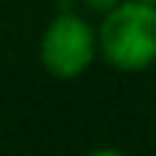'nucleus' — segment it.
I'll list each match as a JSON object with an SVG mask.
<instances>
[{"label": "nucleus", "instance_id": "nucleus-3", "mask_svg": "<svg viewBox=\"0 0 156 156\" xmlns=\"http://www.w3.org/2000/svg\"><path fill=\"white\" fill-rule=\"evenodd\" d=\"M81 3L87 6L90 12H101V15H104V12H110L113 6H119L122 0H81Z\"/></svg>", "mask_w": 156, "mask_h": 156}, {"label": "nucleus", "instance_id": "nucleus-2", "mask_svg": "<svg viewBox=\"0 0 156 156\" xmlns=\"http://www.w3.org/2000/svg\"><path fill=\"white\" fill-rule=\"evenodd\" d=\"M98 52V32L75 12H61L46 23L38 44L41 67L55 78H78L90 69Z\"/></svg>", "mask_w": 156, "mask_h": 156}, {"label": "nucleus", "instance_id": "nucleus-1", "mask_svg": "<svg viewBox=\"0 0 156 156\" xmlns=\"http://www.w3.org/2000/svg\"><path fill=\"white\" fill-rule=\"evenodd\" d=\"M98 55L119 73H142L156 64V6L122 0L104 12L98 26Z\"/></svg>", "mask_w": 156, "mask_h": 156}, {"label": "nucleus", "instance_id": "nucleus-4", "mask_svg": "<svg viewBox=\"0 0 156 156\" xmlns=\"http://www.w3.org/2000/svg\"><path fill=\"white\" fill-rule=\"evenodd\" d=\"M145 3H153V6H156V0H145Z\"/></svg>", "mask_w": 156, "mask_h": 156}]
</instances>
